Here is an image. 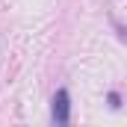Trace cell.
Listing matches in <instances>:
<instances>
[{"instance_id": "1", "label": "cell", "mask_w": 127, "mask_h": 127, "mask_svg": "<svg viewBox=\"0 0 127 127\" xmlns=\"http://www.w3.org/2000/svg\"><path fill=\"white\" fill-rule=\"evenodd\" d=\"M53 121L56 124H65L68 121V92L59 89L56 97H53Z\"/></svg>"}, {"instance_id": "3", "label": "cell", "mask_w": 127, "mask_h": 127, "mask_svg": "<svg viewBox=\"0 0 127 127\" xmlns=\"http://www.w3.org/2000/svg\"><path fill=\"white\" fill-rule=\"evenodd\" d=\"M124 35H127V32H124Z\"/></svg>"}, {"instance_id": "2", "label": "cell", "mask_w": 127, "mask_h": 127, "mask_svg": "<svg viewBox=\"0 0 127 127\" xmlns=\"http://www.w3.org/2000/svg\"><path fill=\"white\" fill-rule=\"evenodd\" d=\"M109 103H112V106H121V97H118L115 92H112V95H109Z\"/></svg>"}]
</instances>
